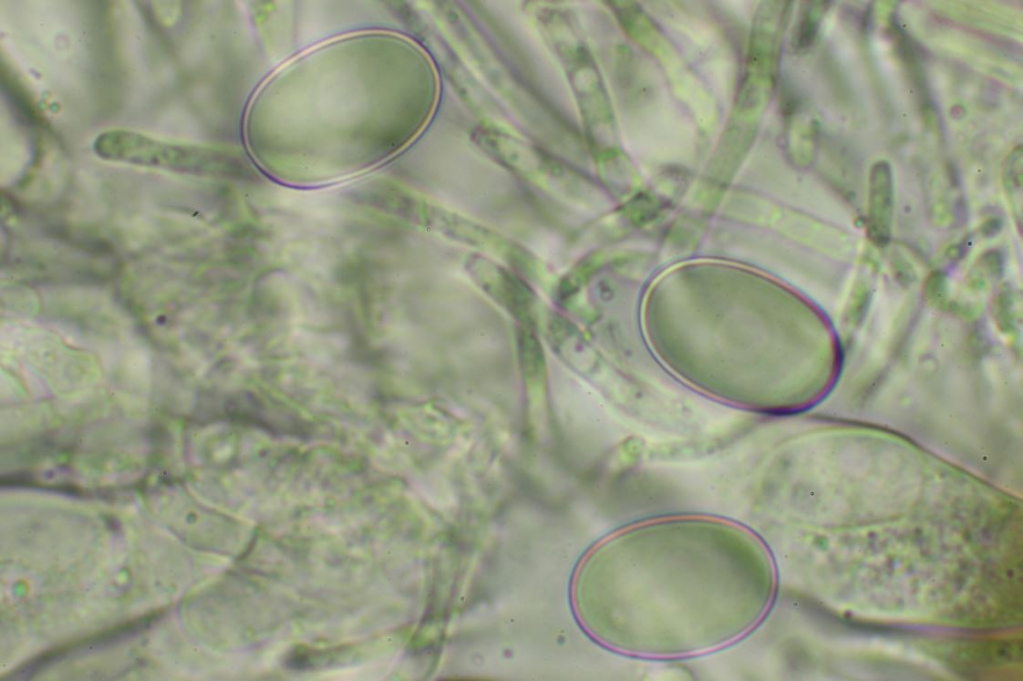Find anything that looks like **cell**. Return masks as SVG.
<instances>
[{"instance_id": "1", "label": "cell", "mask_w": 1023, "mask_h": 681, "mask_svg": "<svg viewBox=\"0 0 1023 681\" xmlns=\"http://www.w3.org/2000/svg\"><path fill=\"white\" fill-rule=\"evenodd\" d=\"M764 544L731 526L662 523L623 532L583 563L578 612L604 644L671 658L724 647L750 632L775 593Z\"/></svg>"}, {"instance_id": "2", "label": "cell", "mask_w": 1023, "mask_h": 681, "mask_svg": "<svg viewBox=\"0 0 1023 681\" xmlns=\"http://www.w3.org/2000/svg\"><path fill=\"white\" fill-rule=\"evenodd\" d=\"M894 205L893 175L890 164L881 160L874 163L869 173L867 235L879 247L891 238Z\"/></svg>"}, {"instance_id": "3", "label": "cell", "mask_w": 1023, "mask_h": 681, "mask_svg": "<svg viewBox=\"0 0 1023 681\" xmlns=\"http://www.w3.org/2000/svg\"><path fill=\"white\" fill-rule=\"evenodd\" d=\"M1003 184L1015 219L1022 221V147L1007 156L1003 169Z\"/></svg>"}, {"instance_id": "4", "label": "cell", "mask_w": 1023, "mask_h": 681, "mask_svg": "<svg viewBox=\"0 0 1023 681\" xmlns=\"http://www.w3.org/2000/svg\"><path fill=\"white\" fill-rule=\"evenodd\" d=\"M812 13L811 11H806L798 24L795 35L796 46L798 48L810 46L815 39L818 21Z\"/></svg>"}]
</instances>
